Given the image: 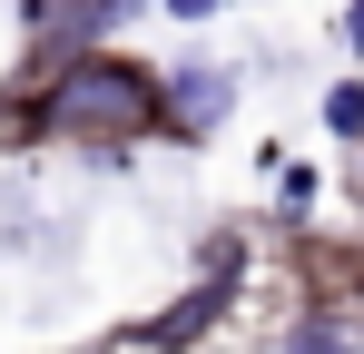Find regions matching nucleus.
<instances>
[{
	"label": "nucleus",
	"mask_w": 364,
	"mask_h": 354,
	"mask_svg": "<svg viewBox=\"0 0 364 354\" xmlns=\"http://www.w3.org/2000/svg\"><path fill=\"white\" fill-rule=\"evenodd\" d=\"M148 118H158V99H148V79H128L119 59H79L60 89L40 99V128H109V138H148Z\"/></svg>",
	"instance_id": "obj_1"
},
{
	"label": "nucleus",
	"mask_w": 364,
	"mask_h": 354,
	"mask_svg": "<svg viewBox=\"0 0 364 354\" xmlns=\"http://www.w3.org/2000/svg\"><path fill=\"white\" fill-rule=\"evenodd\" d=\"M345 40H355V50H364V0H355V10H345Z\"/></svg>",
	"instance_id": "obj_7"
},
{
	"label": "nucleus",
	"mask_w": 364,
	"mask_h": 354,
	"mask_svg": "<svg viewBox=\"0 0 364 354\" xmlns=\"http://www.w3.org/2000/svg\"><path fill=\"white\" fill-rule=\"evenodd\" d=\"M286 354H364V345L335 325V315H315V325H296V335H286Z\"/></svg>",
	"instance_id": "obj_4"
},
{
	"label": "nucleus",
	"mask_w": 364,
	"mask_h": 354,
	"mask_svg": "<svg viewBox=\"0 0 364 354\" xmlns=\"http://www.w3.org/2000/svg\"><path fill=\"white\" fill-rule=\"evenodd\" d=\"M217 315H227V286H197V295H178V305L148 325V345H158V354H178V345H197Z\"/></svg>",
	"instance_id": "obj_2"
},
{
	"label": "nucleus",
	"mask_w": 364,
	"mask_h": 354,
	"mask_svg": "<svg viewBox=\"0 0 364 354\" xmlns=\"http://www.w3.org/2000/svg\"><path fill=\"white\" fill-rule=\"evenodd\" d=\"M207 10H227V0H168V20H207Z\"/></svg>",
	"instance_id": "obj_6"
},
{
	"label": "nucleus",
	"mask_w": 364,
	"mask_h": 354,
	"mask_svg": "<svg viewBox=\"0 0 364 354\" xmlns=\"http://www.w3.org/2000/svg\"><path fill=\"white\" fill-rule=\"evenodd\" d=\"M325 128H335V138H364V89H355V79L325 89Z\"/></svg>",
	"instance_id": "obj_5"
},
{
	"label": "nucleus",
	"mask_w": 364,
	"mask_h": 354,
	"mask_svg": "<svg viewBox=\"0 0 364 354\" xmlns=\"http://www.w3.org/2000/svg\"><path fill=\"white\" fill-rule=\"evenodd\" d=\"M168 109H178V128H217L227 118V79L217 69H187L178 89H168Z\"/></svg>",
	"instance_id": "obj_3"
}]
</instances>
